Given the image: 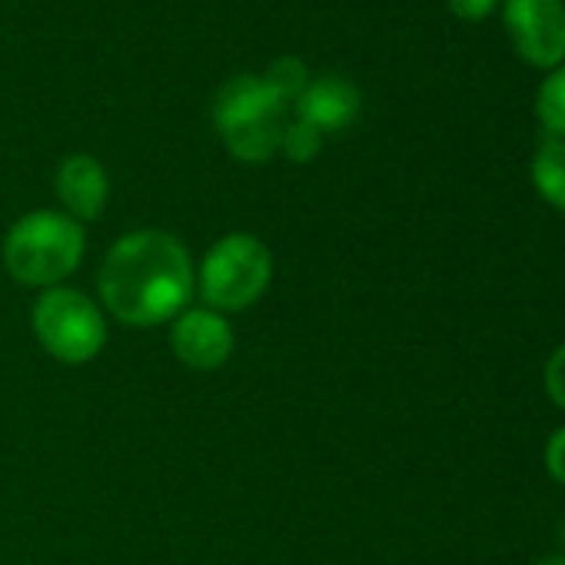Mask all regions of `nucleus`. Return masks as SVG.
<instances>
[{"mask_svg": "<svg viewBox=\"0 0 565 565\" xmlns=\"http://www.w3.org/2000/svg\"><path fill=\"white\" fill-rule=\"evenodd\" d=\"M535 565H565V555H542Z\"/></svg>", "mask_w": 565, "mask_h": 565, "instance_id": "17", "label": "nucleus"}, {"mask_svg": "<svg viewBox=\"0 0 565 565\" xmlns=\"http://www.w3.org/2000/svg\"><path fill=\"white\" fill-rule=\"evenodd\" d=\"M323 150V134L317 127H310L307 120L294 117L282 124L279 134V153L287 157L290 163H313Z\"/></svg>", "mask_w": 565, "mask_h": 565, "instance_id": "13", "label": "nucleus"}, {"mask_svg": "<svg viewBox=\"0 0 565 565\" xmlns=\"http://www.w3.org/2000/svg\"><path fill=\"white\" fill-rule=\"evenodd\" d=\"M31 330L51 360L64 366H87L107 350L110 317L97 297L61 282V287L38 294L31 307Z\"/></svg>", "mask_w": 565, "mask_h": 565, "instance_id": "5", "label": "nucleus"}, {"mask_svg": "<svg viewBox=\"0 0 565 565\" xmlns=\"http://www.w3.org/2000/svg\"><path fill=\"white\" fill-rule=\"evenodd\" d=\"M562 545H565V519H562Z\"/></svg>", "mask_w": 565, "mask_h": 565, "instance_id": "18", "label": "nucleus"}, {"mask_svg": "<svg viewBox=\"0 0 565 565\" xmlns=\"http://www.w3.org/2000/svg\"><path fill=\"white\" fill-rule=\"evenodd\" d=\"M535 117L548 137L565 140V64L545 74L535 94Z\"/></svg>", "mask_w": 565, "mask_h": 565, "instance_id": "11", "label": "nucleus"}, {"mask_svg": "<svg viewBox=\"0 0 565 565\" xmlns=\"http://www.w3.org/2000/svg\"><path fill=\"white\" fill-rule=\"evenodd\" d=\"M512 51L539 67L565 64V0H499Z\"/></svg>", "mask_w": 565, "mask_h": 565, "instance_id": "6", "label": "nucleus"}, {"mask_svg": "<svg viewBox=\"0 0 565 565\" xmlns=\"http://www.w3.org/2000/svg\"><path fill=\"white\" fill-rule=\"evenodd\" d=\"M287 110L259 74H236L213 97V130L233 160L256 167L279 153Z\"/></svg>", "mask_w": 565, "mask_h": 565, "instance_id": "3", "label": "nucleus"}, {"mask_svg": "<svg viewBox=\"0 0 565 565\" xmlns=\"http://www.w3.org/2000/svg\"><path fill=\"white\" fill-rule=\"evenodd\" d=\"M87 256V226L64 210L41 206L11 223L0 259L14 282L28 290H51L67 282Z\"/></svg>", "mask_w": 565, "mask_h": 565, "instance_id": "2", "label": "nucleus"}, {"mask_svg": "<svg viewBox=\"0 0 565 565\" xmlns=\"http://www.w3.org/2000/svg\"><path fill=\"white\" fill-rule=\"evenodd\" d=\"M294 107H297L300 120H307L310 127H317L327 137V134H340L360 120L363 90L340 74H323V77H310L307 90L300 94V100Z\"/></svg>", "mask_w": 565, "mask_h": 565, "instance_id": "9", "label": "nucleus"}, {"mask_svg": "<svg viewBox=\"0 0 565 565\" xmlns=\"http://www.w3.org/2000/svg\"><path fill=\"white\" fill-rule=\"evenodd\" d=\"M196 294L190 246L157 226H140L110 243L97 269V303L127 330L170 327Z\"/></svg>", "mask_w": 565, "mask_h": 565, "instance_id": "1", "label": "nucleus"}, {"mask_svg": "<svg viewBox=\"0 0 565 565\" xmlns=\"http://www.w3.org/2000/svg\"><path fill=\"white\" fill-rule=\"evenodd\" d=\"M273 273V249L256 233L236 230L210 243L196 263V297L203 307L233 317L253 310L266 297Z\"/></svg>", "mask_w": 565, "mask_h": 565, "instance_id": "4", "label": "nucleus"}, {"mask_svg": "<svg viewBox=\"0 0 565 565\" xmlns=\"http://www.w3.org/2000/svg\"><path fill=\"white\" fill-rule=\"evenodd\" d=\"M545 393L565 413V343L545 363Z\"/></svg>", "mask_w": 565, "mask_h": 565, "instance_id": "14", "label": "nucleus"}, {"mask_svg": "<svg viewBox=\"0 0 565 565\" xmlns=\"http://www.w3.org/2000/svg\"><path fill=\"white\" fill-rule=\"evenodd\" d=\"M170 353L193 373H216L236 353V330L230 317L210 307H186L170 323Z\"/></svg>", "mask_w": 565, "mask_h": 565, "instance_id": "7", "label": "nucleus"}, {"mask_svg": "<svg viewBox=\"0 0 565 565\" xmlns=\"http://www.w3.org/2000/svg\"><path fill=\"white\" fill-rule=\"evenodd\" d=\"M269 87H273V94L287 104V107H294L297 100H300V94L307 90V84H310V71H307V64L300 61V57H276L263 74H259Z\"/></svg>", "mask_w": 565, "mask_h": 565, "instance_id": "12", "label": "nucleus"}, {"mask_svg": "<svg viewBox=\"0 0 565 565\" xmlns=\"http://www.w3.org/2000/svg\"><path fill=\"white\" fill-rule=\"evenodd\" d=\"M446 8H449L459 21L479 24V21H486V18L499 8V0H446Z\"/></svg>", "mask_w": 565, "mask_h": 565, "instance_id": "16", "label": "nucleus"}, {"mask_svg": "<svg viewBox=\"0 0 565 565\" xmlns=\"http://www.w3.org/2000/svg\"><path fill=\"white\" fill-rule=\"evenodd\" d=\"M532 186L558 213H565V140L545 137L532 153Z\"/></svg>", "mask_w": 565, "mask_h": 565, "instance_id": "10", "label": "nucleus"}, {"mask_svg": "<svg viewBox=\"0 0 565 565\" xmlns=\"http://www.w3.org/2000/svg\"><path fill=\"white\" fill-rule=\"evenodd\" d=\"M545 469L558 486H565V426H558L545 443Z\"/></svg>", "mask_w": 565, "mask_h": 565, "instance_id": "15", "label": "nucleus"}, {"mask_svg": "<svg viewBox=\"0 0 565 565\" xmlns=\"http://www.w3.org/2000/svg\"><path fill=\"white\" fill-rule=\"evenodd\" d=\"M54 193L67 216L77 223H97L110 203V173L94 153H71L54 173Z\"/></svg>", "mask_w": 565, "mask_h": 565, "instance_id": "8", "label": "nucleus"}]
</instances>
